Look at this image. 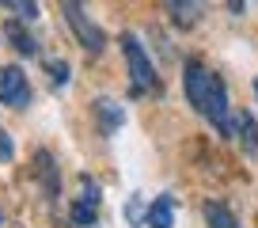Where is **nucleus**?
Here are the masks:
<instances>
[{
	"label": "nucleus",
	"instance_id": "423d86ee",
	"mask_svg": "<svg viewBox=\"0 0 258 228\" xmlns=\"http://www.w3.org/2000/svg\"><path fill=\"white\" fill-rule=\"evenodd\" d=\"M34 179L42 183L46 205H57V198H61V171H57L53 152H46V148H38V152H34Z\"/></svg>",
	"mask_w": 258,
	"mask_h": 228
},
{
	"label": "nucleus",
	"instance_id": "6ab92c4d",
	"mask_svg": "<svg viewBox=\"0 0 258 228\" xmlns=\"http://www.w3.org/2000/svg\"><path fill=\"white\" fill-rule=\"evenodd\" d=\"M0 220H4V213H0Z\"/></svg>",
	"mask_w": 258,
	"mask_h": 228
},
{
	"label": "nucleus",
	"instance_id": "7ed1b4c3",
	"mask_svg": "<svg viewBox=\"0 0 258 228\" xmlns=\"http://www.w3.org/2000/svg\"><path fill=\"white\" fill-rule=\"evenodd\" d=\"M57 4H61V16H64V23H69V31L76 34V42H80L88 53H103L106 49V31L88 16V8H84L80 0H57Z\"/></svg>",
	"mask_w": 258,
	"mask_h": 228
},
{
	"label": "nucleus",
	"instance_id": "20e7f679",
	"mask_svg": "<svg viewBox=\"0 0 258 228\" xmlns=\"http://www.w3.org/2000/svg\"><path fill=\"white\" fill-rule=\"evenodd\" d=\"M99 202H103V187L91 175H80V198L69 205V220L76 228H95L99 224Z\"/></svg>",
	"mask_w": 258,
	"mask_h": 228
},
{
	"label": "nucleus",
	"instance_id": "39448f33",
	"mask_svg": "<svg viewBox=\"0 0 258 228\" xmlns=\"http://www.w3.org/2000/svg\"><path fill=\"white\" fill-rule=\"evenodd\" d=\"M0 103L4 106H31V80L19 65H0Z\"/></svg>",
	"mask_w": 258,
	"mask_h": 228
},
{
	"label": "nucleus",
	"instance_id": "ddd939ff",
	"mask_svg": "<svg viewBox=\"0 0 258 228\" xmlns=\"http://www.w3.org/2000/svg\"><path fill=\"white\" fill-rule=\"evenodd\" d=\"M42 65H46L49 84H53V88H64V84L73 80V69H69V61H42Z\"/></svg>",
	"mask_w": 258,
	"mask_h": 228
},
{
	"label": "nucleus",
	"instance_id": "4468645a",
	"mask_svg": "<svg viewBox=\"0 0 258 228\" xmlns=\"http://www.w3.org/2000/svg\"><path fill=\"white\" fill-rule=\"evenodd\" d=\"M8 12H16L23 23H34V19H38V0H12Z\"/></svg>",
	"mask_w": 258,
	"mask_h": 228
},
{
	"label": "nucleus",
	"instance_id": "9b49d317",
	"mask_svg": "<svg viewBox=\"0 0 258 228\" xmlns=\"http://www.w3.org/2000/svg\"><path fill=\"white\" fill-rule=\"evenodd\" d=\"M95 118H99V126H103V133H118L121 130V122H125V110H121L114 99H95Z\"/></svg>",
	"mask_w": 258,
	"mask_h": 228
},
{
	"label": "nucleus",
	"instance_id": "9d476101",
	"mask_svg": "<svg viewBox=\"0 0 258 228\" xmlns=\"http://www.w3.org/2000/svg\"><path fill=\"white\" fill-rule=\"evenodd\" d=\"M145 228H175V198L160 194L145 213Z\"/></svg>",
	"mask_w": 258,
	"mask_h": 228
},
{
	"label": "nucleus",
	"instance_id": "f8f14e48",
	"mask_svg": "<svg viewBox=\"0 0 258 228\" xmlns=\"http://www.w3.org/2000/svg\"><path fill=\"white\" fill-rule=\"evenodd\" d=\"M205 220H209V228H239V220H235V213L228 209L224 202H205Z\"/></svg>",
	"mask_w": 258,
	"mask_h": 228
},
{
	"label": "nucleus",
	"instance_id": "f03ea898",
	"mask_svg": "<svg viewBox=\"0 0 258 228\" xmlns=\"http://www.w3.org/2000/svg\"><path fill=\"white\" fill-rule=\"evenodd\" d=\"M118 46H121L125 73H129V95H156V91L163 95V80H160V73H156V65H152V57L145 53V46H141L137 34L125 31V34L118 38Z\"/></svg>",
	"mask_w": 258,
	"mask_h": 228
},
{
	"label": "nucleus",
	"instance_id": "a211bd4d",
	"mask_svg": "<svg viewBox=\"0 0 258 228\" xmlns=\"http://www.w3.org/2000/svg\"><path fill=\"white\" fill-rule=\"evenodd\" d=\"M254 91H258V80H254Z\"/></svg>",
	"mask_w": 258,
	"mask_h": 228
},
{
	"label": "nucleus",
	"instance_id": "f3484780",
	"mask_svg": "<svg viewBox=\"0 0 258 228\" xmlns=\"http://www.w3.org/2000/svg\"><path fill=\"white\" fill-rule=\"evenodd\" d=\"M0 4H4V8H12V0H0Z\"/></svg>",
	"mask_w": 258,
	"mask_h": 228
},
{
	"label": "nucleus",
	"instance_id": "1a4fd4ad",
	"mask_svg": "<svg viewBox=\"0 0 258 228\" xmlns=\"http://www.w3.org/2000/svg\"><path fill=\"white\" fill-rule=\"evenodd\" d=\"M4 38L12 42V49H16V53H23V57H38V42L31 38V31H27L23 19H8V23H4Z\"/></svg>",
	"mask_w": 258,
	"mask_h": 228
},
{
	"label": "nucleus",
	"instance_id": "f257e3e1",
	"mask_svg": "<svg viewBox=\"0 0 258 228\" xmlns=\"http://www.w3.org/2000/svg\"><path fill=\"white\" fill-rule=\"evenodd\" d=\"M182 91L190 99V106L202 114L205 122L220 133V137H232V118H228V84L213 73L205 61L190 57L182 65Z\"/></svg>",
	"mask_w": 258,
	"mask_h": 228
},
{
	"label": "nucleus",
	"instance_id": "0eeeda50",
	"mask_svg": "<svg viewBox=\"0 0 258 228\" xmlns=\"http://www.w3.org/2000/svg\"><path fill=\"white\" fill-rule=\"evenodd\" d=\"M205 8H209V0H163V12L167 19L178 27V31H190V27L202 23Z\"/></svg>",
	"mask_w": 258,
	"mask_h": 228
},
{
	"label": "nucleus",
	"instance_id": "6e6552de",
	"mask_svg": "<svg viewBox=\"0 0 258 228\" xmlns=\"http://www.w3.org/2000/svg\"><path fill=\"white\" fill-rule=\"evenodd\" d=\"M232 137L239 141V148H243L247 156L258 152V122L250 118V110H235V118H232Z\"/></svg>",
	"mask_w": 258,
	"mask_h": 228
},
{
	"label": "nucleus",
	"instance_id": "2eb2a0df",
	"mask_svg": "<svg viewBox=\"0 0 258 228\" xmlns=\"http://www.w3.org/2000/svg\"><path fill=\"white\" fill-rule=\"evenodd\" d=\"M145 213H148V209L141 205V198H137V194L125 202V220H129V224H145Z\"/></svg>",
	"mask_w": 258,
	"mask_h": 228
},
{
	"label": "nucleus",
	"instance_id": "dca6fc26",
	"mask_svg": "<svg viewBox=\"0 0 258 228\" xmlns=\"http://www.w3.org/2000/svg\"><path fill=\"white\" fill-rule=\"evenodd\" d=\"M12 156H16V145H12V137L4 130H0V163H8Z\"/></svg>",
	"mask_w": 258,
	"mask_h": 228
}]
</instances>
